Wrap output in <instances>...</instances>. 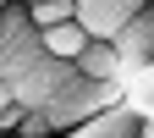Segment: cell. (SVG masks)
I'll use <instances>...</instances> for the list:
<instances>
[{
  "instance_id": "30bf717a",
  "label": "cell",
  "mask_w": 154,
  "mask_h": 138,
  "mask_svg": "<svg viewBox=\"0 0 154 138\" xmlns=\"http://www.w3.org/2000/svg\"><path fill=\"white\" fill-rule=\"evenodd\" d=\"M0 6H6V0H0Z\"/></svg>"
},
{
  "instance_id": "ba28073f",
  "label": "cell",
  "mask_w": 154,
  "mask_h": 138,
  "mask_svg": "<svg viewBox=\"0 0 154 138\" xmlns=\"http://www.w3.org/2000/svg\"><path fill=\"white\" fill-rule=\"evenodd\" d=\"M28 22H33L38 33L66 28V22H77V0H44V6H28Z\"/></svg>"
},
{
  "instance_id": "277c9868",
  "label": "cell",
  "mask_w": 154,
  "mask_h": 138,
  "mask_svg": "<svg viewBox=\"0 0 154 138\" xmlns=\"http://www.w3.org/2000/svg\"><path fill=\"white\" fill-rule=\"evenodd\" d=\"M77 77H88V83H121V55H116V44L88 39V50L77 55Z\"/></svg>"
},
{
  "instance_id": "8992f818",
  "label": "cell",
  "mask_w": 154,
  "mask_h": 138,
  "mask_svg": "<svg viewBox=\"0 0 154 138\" xmlns=\"http://www.w3.org/2000/svg\"><path fill=\"white\" fill-rule=\"evenodd\" d=\"M38 39H44V55H55V61H66V66H77V55L88 50V28L83 22L50 28V33H38Z\"/></svg>"
},
{
  "instance_id": "3957f363",
  "label": "cell",
  "mask_w": 154,
  "mask_h": 138,
  "mask_svg": "<svg viewBox=\"0 0 154 138\" xmlns=\"http://www.w3.org/2000/svg\"><path fill=\"white\" fill-rule=\"evenodd\" d=\"M116 55H121V72H138V66H154V0L143 17H132L116 39Z\"/></svg>"
},
{
  "instance_id": "6da1fadb",
  "label": "cell",
  "mask_w": 154,
  "mask_h": 138,
  "mask_svg": "<svg viewBox=\"0 0 154 138\" xmlns=\"http://www.w3.org/2000/svg\"><path fill=\"white\" fill-rule=\"evenodd\" d=\"M116 105H127L121 83H88V77H72V83L44 105V122H50L55 138H66V133L88 127V122H99V116H110Z\"/></svg>"
},
{
  "instance_id": "52a82bcc",
  "label": "cell",
  "mask_w": 154,
  "mask_h": 138,
  "mask_svg": "<svg viewBox=\"0 0 154 138\" xmlns=\"http://www.w3.org/2000/svg\"><path fill=\"white\" fill-rule=\"evenodd\" d=\"M121 94L127 105L143 116V122H154V66H138V72H121Z\"/></svg>"
},
{
  "instance_id": "5b68a950",
  "label": "cell",
  "mask_w": 154,
  "mask_h": 138,
  "mask_svg": "<svg viewBox=\"0 0 154 138\" xmlns=\"http://www.w3.org/2000/svg\"><path fill=\"white\" fill-rule=\"evenodd\" d=\"M138 127H143L138 111H132V105H116L110 116H99V122L77 127V133H66V138H138Z\"/></svg>"
},
{
  "instance_id": "9c48e42d",
  "label": "cell",
  "mask_w": 154,
  "mask_h": 138,
  "mask_svg": "<svg viewBox=\"0 0 154 138\" xmlns=\"http://www.w3.org/2000/svg\"><path fill=\"white\" fill-rule=\"evenodd\" d=\"M17 6H44V0H17Z\"/></svg>"
},
{
  "instance_id": "7a4b0ae2",
  "label": "cell",
  "mask_w": 154,
  "mask_h": 138,
  "mask_svg": "<svg viewBox=\"0 0 154 138\" xmlns=\"http://www.w3.org/2000/svg\"><path fill=\"white\" fill-rule=\"evenodd\" d=\"M143 11H149V0H77V22L88 28V39H105V44H116L121 28Z\"/></svg>"
}]
</instances>
